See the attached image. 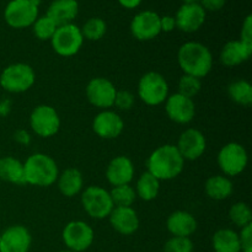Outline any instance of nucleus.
Wrapping results in <instances>:
<instances>
[{
    "mask_svg": "<svg viewBox=\"0 0 252 252\" xmlns=\"http://www.w3.org/2000/svg\"><path fill=\"white\" fill-rule=\"evenodd\" d=\"M148 170L159 181H169L184 171L185 160L176 145L165 144L157 148L147 160Z\"/></svg>",
    "mask_w": 252,
    "mask_h": 252,
    "instance_id": "f257e3e1",
    "label": "nucleus"
},
{
    "mask_svg": "<svg viewBox=\"0 0 252 252\" xmlns=\"http://www.w3.org/2000/svg\"><path fill=\"white\" fill-rule=\"evenodd\" d=\"M177 62L184 74L202 79L213 68V56L207 46L199 42H186L177 52Z\"/></svg>",
    "mask_w": 252,
    "mask_h": 252,
    "instance_id": "f03ea898",
    "label": "nucleus"
},
{
    "mask_svg": "<svg viewBox=\"0 0 252 252\" xmlns=\"http://www.w3.org/2000/svg\"><path fill=\"white\" fill-rule=\"evenodd\" d=\"M25 184L37 187H49L59 176L56 160L43 153H36L24 162Z\"/></svg>",
    "mask_w": 252,
    "mask_h": 252,
    "instance_id": "7ed1b4c3",
    "label": "nucleus"
},
{
    "mask_svg": "<svg viewBox=\"0 0 252 252\" xmlns=\"http://www.w3.org/2000/svg\"><path fill=\"white\" fill-rule=\"evenodd\" d=\"M36 81V74L31 65L26 63H14L7 65L0 74V85L11 94L25 93Z\"/></svg>",
    "mask_w": 252,
    "mask_h": 252,
    "instance_id": "20e7f679",
    "label": "nucleus"
},
{
    "mask_svg": "<svg viewBox=\"0 0 252 252\" xmlns=\"http://www.w3.org/2000/svg\"><path fill=\"white\" fill-rule=\"evenodd\" d=\"M138 96L149 106L161 105L169 96V84L160 73L149 71L138 83Z\"/></svg>",
    "mask_w": 252,
    "mask_h": 252,
    "instance_id": "39448f33",
    "label": "nucleus"
},
{
    "mask_svg": "<svg viewBox=\"0 0 252 252\" xmlns=\"http://www.w3.org/2000/svg\"><path fill=\"white\" fill-rule=\"evenodd\" d=\"M81 204L84 211L94 219L108 218L115 208L110 192L100 186L86 187L81 193Z\"/></svg>",
    "mask_w": 252,
    "mask_h": 252,
    "instance_id": "423d86ee",
    "label": "nucleus"
},
{
    "mask_svg": "<svg viewBox=\"0 0 252 252\" xmlns=\"http://www.w3.org/2000/svg\"><path fill=\"white\" fill-rule=\"evenodd\" d=\"M84 43V37L80 29L74 24L57 27L51 44L53 51L62 57H73L80 51Z\"/></svg>",
    "mask_w": 252,
    "mask_h": 252,
    "instance_id": "0eeeda50",
    "label": "nucleus"
},
{
    "mask_svg": "<svg viewBox=\"0 0 252 252\" xmlns=\"http://www.w3.org/2000/svg\"><path fill=\"white\" fill-rule=\"evenodd\" d=\"M219 169L226 176H238L246 169L249 162V155L245 147L240 143L231 142L224 145L218 153Z\"/></svg>",
    "mask_w": 252,
    "mask_h": 252,
    "instance_id": "6e6552de",
    "label": "nucleus"
},
{
    "mask_svg": "<svg viewBox=\"0 0 252 252\" xmlns=\"http://www.w3.org/2000/svg\"><path fill=\"white\" fill-rule=\"evenodd\" d=\"M62 238L70 251L84 252L93 245L95 233L94 229L85 221L73 220L64 226Z\"/></svg>",
    "mask_w": 252,
    "mask_h": 252,
    "instance_id": "1a4fd4ad",
    "label": "nucleus"
},
{
    "mask_svg": "<svg viewBox=\"0 0 252 252\" xmlns=\"http://www.w3.org/2000/svg\"><path fill=\"white\" fill-rule=\"evenodd\" d=\"M30 126L38 137L51 138L61 128V118L52 106L39 105L30 116Z\"/></svg>",
    "mask_w": 252,
    "mask_h": 252,
    "instance_id": "9d476101",
    "label": "nucleus"
},
{
    "mask_svg": "<svg viewBox=\"0 0 252 252\" xmlns=\"http://www.w3.org/2000/svg\"><path fill=\"white\" fill-rule=\"evenodd\" d=\"M6 24L12 29H26L38 17V7L30 0H11L4 11Z\"/></svg>",
    "mask_w": 252,
    "mask_h": 252,
    "instance_id": "9b49d317",
    "label": "nucleus"
},
{
    "mask_svg": "<svg viewBox=\"0 0 252 252\" xmlns=\"http://www.w3.org/2000/svg\"><path fill=\"white\" fill-rule=\"evenodd\" d=\"M85 94L91 105L101 110H108L113 107L117 89L108 79L94 78L89 81Z\"/></svg>",
    "mask_w": 252,
    "mask_h": 252,
    "instance_id": "f8f14e48",
    "label": "nucleus"
},
{
    "mask_svg": "<svg viewBox=\"0 0 252 252\" xmlns=\"http://www.w3.org/2000/svg\"><path fill=\"white\" fill-rule=\"evenodd\" d=\"M165 111L172 122L179 125H187L196 116V105L192 98L176 93L167 96L165 101Z\"/></svg>",
    "mask_w": 252,
    "mask_h": 252,
    "instance_id": "ddd939ff",
    "label": "nucleus"
},
{
    "mask_svg": "<svg viewBox=\"0 0 252 252\" xmlns=\"http://www.w3.org/2000/svg\"><path fill=\"white\" fill-rule=\"evenodd\" d=\"M206 10L201 6L199 2L182 4L174 16L176 21V29L186 33L198 31L206 21Z\"/></svg>",
    "mask_w": 252,
    "mask_h": 252,
    "instance_id": "4468645a",
    "label": "nucleus"
},
{
    "mask_svg": "<svg viewBox=\"0 0 252 252\" xmlns=\"http://www.w3.org/2000/svg\"><path fill=\"white\" fill-rule=\"evenodd\" d=\"M130 32L138 41H150L158 37L160 30V16L155 11L145 10L133 17L130 22Z\"/></svg>",
    "mask_w": 252,
    "mask_h": 252,
    "instance_id": "2eb2a0df",
    "label": "nucleus"
},
{
    "mask_svg": "<svg viewBox=\"0 0 252 252\" xmlns=\"http://www.w3.org/2000/svg\"><path fill=\"white\" fill-rule=\"evenodd\" d=\"M32 236L24 225H11L0 234V252H29Z\"/></svg>",
    "mask_w": 252,
    "mask_h": 252,
    "instance_id": "dca6fc26",
    "label": "nucleus"
},
{
    "mask_svg": "<svg viewBox=\"0 0 252 252\" xmlns=\"http://www.w3.org/2000/svg\"><path fill=\"white\" fill-rule=\"evenodd\" d=\"M176 148L184 160H197L207 149L206 137L201 130L189 128L181 133Z\"/></svg>",
    "mask_w": 252,
    "mask_h": 252,
    "instance_id": "f3484780",
    "label": "nucleus"
},
{
    "mask_svg": "<svg viewBox=\"0 0 252 252\" xmlns=\"http://www.w3.org/2000/svg\"><path fill=\"white\" fill-rule=\"evenodd\" d=\"M93 129L102 139H115L122 134L125 122L115 111L103 110L94 118Z\"/></svg>",
    "mask_w": 252,
    "mask_h": 252,
    "instance_id": "a211bd4d",
    "label": "nucleus"
},
{
    "mask_svg": "<svg viewBox=\"0 0 252 252\" xmlns=\"http://www.w3.org/2000/svg\"><path fill=\"white\" fill-rule=\"evenodd\" d=\"M108 219L112 228L122 235H132L139 228V217L132 207H115Z\"/></svg>",
    "mask_w": 252,
    "mask_h": 252,
    "instance_id": "6ab92c4d",
    "label": "nucleus"
},
{
    "mask_svg": "<svg viewBox=\"0 0 252 252\" xmlns=\"http://www.w3.org/2000/svg\"><path fill=\"white\" fill-rule=\"evenodd\" d=\"M134 176V166L129 158L125 155L116 157L110 161L106 169V177L112 186L129 185Z\"/></svg>",
    "mask_w": 252,
    "mask_h": 252,
    "instance_id": "aec40b11",
    "label": "nucleus"
},
{
    "mask_svg": "<svg viewBox=\"0 0 252 252\" xmlns=\"http://www.w3.org/2000/svg\"><path fill=\"white\" fill-rule=\"evenodd\" d=\"M196 218L189 212L176 211L169 216L166 220V228L172 236L189 238L197 230Z\"/></svg>",
    "mask_w": 252,
    "mask_h": 252,
    "instance_id": "412c9836",
    "label": "nucleus"
},
{
    "mask_svg": "<svg viewBox=\"0 0 252 252\" xmlns=\"http://www.w3.org/2000/svg\"><path fill=\"white\" fill-rule=\"evenodd\" d=\"M79 4L76 0H54L48 6L47 15L57 27L71 24L78 16Z\"/></svg>",
    "mask_w": 252,
    "mask_h": 252,
    "instance_id": "4be33fe9",
    "label": "nucleus"
},
{
    "mask_svg": "<svg viewBox=\"0 0 252 252\" xmlns=\"http://www.w3.org/2000/svg\"><path fill=\"white\" fill-rule=\"evenodd\" d=\"M252 54V44L244 43L243 41H229L225 43L220 52V62L225 66L240 65L241 63L248 61Z\"/></svg>",
    "mask_w": 252,
    "mask_h": 252,
    "instance_id": "5701e85b",
    "label": "nucleus"
},
{
    "mask_svg": "<svg viewBox=\"0 0 252 252\" xmlns=\"http://www.w3.org/2000/svg\"><path fill=\"white\" fill-rule=\"evenodd\" d=\"M57 184H58V189L61 193L63 196L71 198V197L80 193L81 189H83V174L78 169H74V167L66 169L59 175L58 179H57Z\"/></svg>",
    "mask_w": 252,
    "mask_h": 252,
    "instance_id": "b1692460",
    "label": "nucleus"
},
{
    "mask_svg": "<svg viewBox=\"0 0 252 252\" xmlns=\"http://www.w3.org/2000/svg\"><path fill=\"white\" fill-rule=\"evenodd\" d=\"M204 191L209 198L214 199V201H223L233 194L234 186L228 176L216 175L207 180L206 185H204Z\"/></svg>",
    "mask_w": 252,
    "mask_h": 252,
    "instance_id": "393cba45",
    "label": "nucleus"
},
{
    "mask_svg": "<svg viewBox=\"0 0 252 252\" xmlns=\"http://www.w3.org/2000/svg\"><path fill=\"white\" fill-rule=\"evenodd\" d=\"M0 180L15 185L25 184L24 164L16 158L5 157L0 159Z\"/></svg>",
    "mask_w": 252,
    "mask_h": 252,
    "instance_id": "a878e982",
    "label": "nucleus"
},
{
    "mask_svg": "<svg viewBox=\"0 0 252 252\" xmlns=\"http://www.w3.org/2000/svg\"><path fill=\"white\" fill-rule=\"evenodd\" d=\"M216 252H241L239 234L231 229H220L216 231L212 239Z\"/></svg>",
    "mask_w": 252,
    "mask_h": 252,
    "instance_id": "bb28decb",
    "label": "nucleus"
},
{
    "mask_svg": "<svg viewBox=\"0 0 252 252\" xmlns=\"http://www.w3.org/2000/svg\"><path fill=\"white\" fill-rule=\"evenodd\" d=\"M135 193L143 201H153L158 197L160 191V181L153 176L149 171L143 172L135 185Z\"/></svg>",
    "mask_w": 252,
    "mask_h": 252,
    "instance_id": "cd10ccee",
    "label": "nucleus"
},
{
    "mask_svg": "<svg viewBox=\"0 0 252 252\" xmlns=\"http://www.w3.org/2000/svg\"><path fill=\"white\" fill-rule=\"evenodd\" d=\"M228 95L231 101L248 107L252 103V86L248 80H235L228 86Z\"/></svg>",
    "mask_w": 252,
    "mask_h": 252,
    "instance_id": "c85d7f7f",
    "label": "nucleus"
},
{
    "mask_svg": "<svg viewBox=\"0 0 252 252\" xmlns=\"http://www.w3.org/2000/svg\"><path fill=\"white\" fill-rule=\"evenodd\" d=\"M110 196L115 207H132L137 199L135 189L130 185L113 186L110 191Z\"/></svg>",
    "mask_w": 252,
    "mask_h": 252,
    "instance_id": "c756f323",
    "label": "nucleus"
},
{
    "mask_svg": "<svg viewBox=\"0 0 252 252\" xmlns=\"http://www.w3.org/2000/svg\"><path fill=\"white\" fill-rule=\"evenodd\" d=\"M80 31L84 39L86 38L89 41H98V39L105 36L106 31H107V25L100 17H91L83 25Z\"/></svg>",
    "mask_w": 252,
    "mask_h": 252,
    "instance_id": "7c9ffc66",
    "label": "nucleus"
},
{
    "mask_svg": "<svg viewBox=\"0 0 252 252\" xmlns=\"http://www.w3.org/2000/svg\"><path fill=\"white\" fill-rule=\"evenodd\" d=\"M229 218L239 228L252 224V212L245 202H236L229 209Z\"/></svg>",
    "mask_w": 252,
    "mask_h": 252,
    "instance_id": "2f4dec72",
    "label": "nucleus"
},
{
    "mask_svg": "<svg viewBox=\"0 0 252 252\" xmlns=\"http://www.w3.org/2000/svg\"><path fill=\"white\" fill-rule=\"evenodd\" d=\"M34 36L41 41H51L54 32L57 30V25L49 19L48 16L37 17L36 21L32 25Z\"/></svg>",
    "mask_w": 252,
    "mask_h": 252,
    "instance_id": "473e14b6",
    "label": "nucleus"
},
{
    "mask_svg": "<svg viewBox=\"0 0 252 252\" xmlns=\"http://www.w3.org/2000/svg\"><path fill=\"white\" fill-rule=\"evenodd\" d=\"M177 88H179V91H177V93L193 100L194 96L201 91L202 81L201 79L194 78V76L192 75H187V74H184V75L180 78L179 86H177Z\"/></svg>",
    "mask_w": 252,
    "mask_h": 252,
    "instance_id": "72a5a7b5",
    "label": "nucleus"
},
{
    "mask_svg": "<svg viewBox=\"0 0 252 252\" xmlns=\"http://www.w3.org/2000/svg\"><path fill=\"white\" fill-rule=\"evenodd\" d=\"M164 252H193V243L189 238L172 236L165 243Z\"/></svg>",
    "mask_w": 252,
    "mask_h": 252,
    "instance_id": "f704fd0d",
    "label": "nucleus"
},
{
    "mask_svg": "<svg viewBox=\"0 0 252 252\" xmlns=\"http://www.w3.org/2000/svg\"><path fill=\"white\" fill-rule=\"evenodd\" d=\"M134 105V95L128 90H117L113 106L121 111H128Z\"/></svg>",
    "mask_w": 252,
    "mask_h": 252,
    "instance_id": "c9c22d12",
    "label": "nucleus"
},
{
    "mask_svg": "<svg viewBox=\"0 0 252 252\" xmlns=\"http://www.w3.org/2000/svg\"><path fill=\"white\" fill-rule=\"evenodd\" d=\"M241 252H252V224L241 228L239 233Z\"/></svg>",
    "mask_w": 252,
    "mask_h": 252,
    "instance_id": "e433bc0d",
    "label": "nucleus"
},
{
    "mask_svg": "<svg viewBox=\"0 0 252 252\" xmlns=\"http://www.w3.org/2000/svg\"><path fill=\"white\" fill-rule=\"evenodd\" d=\"M240 41L244 43L252 44V15H248L245 21L243 22L240 32Z\"/></svg>",
    "mask_w": 252,
    "mask_h": 252,
    "instance_id": "4c0bfd02",
    "label": "nucleus"
},
{
    "mask_svg": "<svg viewBox=\"0 0 252 252\" xmlns=\"http://www.w3.org/2000/svg\"><path fill=\"white\" fill-rule=\"evenodd\" d=\"M226 0H199V4L206 11H218L223 9Z\"/></svg>",
    "mask_w": 252,
    "mask_h": 252,
    "instance_id": "58836bf2",
    "label": "nucleus"
},
{
    "mask_svg": "<svg viewBox=\"0 0 252 252\" xmlns=\"http://www.w3.org/2000/svg\"><path fill=\"white\" fill-rule=\"evenodd\" d=\"M175 29H176V21H175L174 16H170V15L160 16V30H161V32H171Z\"/></svg>",
    "mask_w": 252,
    "mask_h": 252,
    "instance_id": "ea45409f",
    "label": "nucleus"
},
{
    "mask_svg": "<svg viewBox=\"0 0 252 252\" xmlns=\"http://www.w3.org/2000/svg\"><path fill=\"white\" fill-rule=\"evenodd\" d=\"M118 2L126 9H135L137 6H139L142 0H118Z\"/></svg>",
    "mask_w": 252,
    "mask_h": 252,
    "instance_id": "a19ab883",
    "label": "nucleus"
},
{
    "mask_svg": "<svg viewBox=\"0 0 252 252\" xmlns=\"http://www.w3.org/2000/svg\"><path fill=\"white\" fill-rule=\"evenodd\" d=\"M30 1H31L32 4H33L34 6H37V7H38V5L41 4V0H30Z\"/></svg>",
    "mask_w": 252,
    "mask_h": 252,
    "instance_id": "79ce46f5",
    "label": "nucleus"
},
{
    "mask_svg": "<svg viewBox=\"0 0 252 252\" xmlns=\"http://www.w3.org/2000/svg\"><path fill=\"white\" fill-rule=\"evenodd\" d=\"M184 4H189V2H199V0H182Z\"/></svg>",
    "mask_w": 252,
    "mask_h": 252,
    "instance_id": "37998d69",
    "label": "nucleus"
},
{
    "mask_svg": "<svg viewBox=\"0 0 252 252\" xmlns=\"http://www.w3.org/2000/svg\"><path fill=\"white\" fill-rule=\"evenodd\" d=\"M61 252H74V251H70V250H65V251H61Z\"/></svg>",
    "mask_w": 252,
    "mask_h": 252,
    "instance_id": "c03bdc74",
    "label": "nucleus"
}]
</instances>
